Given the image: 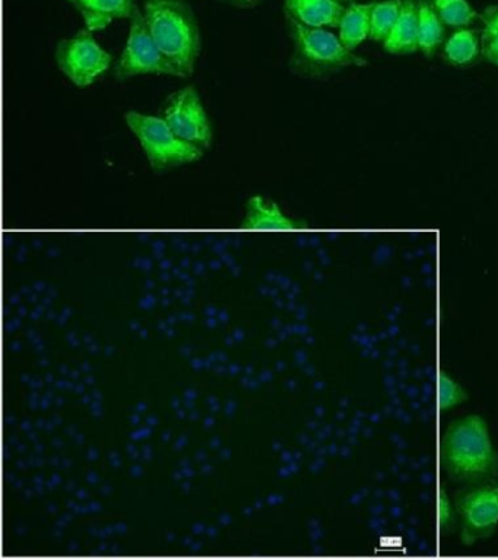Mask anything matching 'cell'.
Segmentation results:
<instances>
[{"label":"cell","mask_w":498,"mask_h":560,"mask_svg":"<svg viewBox=\"0 0 498 560\" xmlns=\"http://www.w3.org/2000/svg\"><path fill=\"white\" fill-rule=\"evenodd\" d=\"M440 463L458 483L498 479V453L485 419L471 415L450 423L441 438Z\"/></svg>","instance_id":"cell-1"},{"label":"cell","mask_w":498,"mask_h":560,"mask_svg":"<svg viewBox=\"0 0 498 560\" xmlns=\"http://www.w3.org/2000/svg\"><path fill=\"white\" fill-rule=\"evenodd\" d=\"M143 18L178 78L190 77L200 52V30L189 4L183 0H148Z\"/></svg>","instance_id":"cell-2"},{"label":"cell","mask_w":498,"mask_h":560,"mask_svg":"<svg viewBox=\"0 0 498 560\" xmlns=\"http://www.w3.org/2000/svg\"><path fill=\"white\" fill-rule=\"evenodd\" d=\"M294 50L291 70L303 78H325L349 66H366V61L354 55L339 37L325 28H310L288 20Z\"/></svg>","instance_id":"cell-3"},{"label":"cell","mask_w":498,"mask_h":560,"mask_svg":"<svg viewBox=\"0 0 498 560\" xmlns=\"http://www.w3.org/2000/svg\"><path fill=\"white\" fill-rule=\"evenodd\" d=\"M125 120L141 143L152 170L167 171L192 164L204 155V149L178 138L163 117L129 112L125 114Z\"/></svg>","instance_id":"cell-4"},{"label":"cell","mask_w":498,"mask_h":560,"mask_svg":"<svg viewBox=\"0 0 498 560\" xmlns=\"http://www.w3.org/2000/svg\"><path fill=\"white\" fill-rule=\"evenodd\" d=\"M138 74H170L178 77L177 70L161 52L148 30L143 13L135 9L130 18L128 42L116 66V78L119 81L138 77Z\"/></svg>","instance_id":"cell-5"},{"label":"cell","mask_w":498,"mask_h":560,"mask_svg":"<svg viewBox=\"0 0 498 560\" xmlns=\"http://www.w3.org/2000/svg\"><path fill=\"white\" fill-rule=\"evenodd\" d=\"M456 511L462 520V540L465 545L484 540L498 525V481L471 485L456 498Z\"/></svg>","instance_id":"cell-6"},{"label":"cell","mask_w":498,"mask_h":560,"mask_svg":"<svg viewBox=\"0 0 498 560\" xmlns=\"http://www.w3.org/2000/svg\"><path fill=\"white\" fill-rule=\"evenodd\" d=\"M56 61L73 85L84 88L111 68L112 56L100 47L91 31L86 30L59 43Z\"/></svg>","instance_id":"cell-7"},{"label":"cell","mask_w":498,"mask_h":560,"mask_svg":"<svg viewBox=\"0 0 498 560\" xmlns=\"http://www.w3.org/2000/svg\"><path fill=\"white\" fill-rule=\"evenodd\" d=\"M163 118L178 138L200 149L211 147V121L194 86L183 88L170 96Z\"/></svg>","instance_id":"cell-8"},{"label":"cell","mask_w":498,"mask_h":560,"mask_svg":"<svg viewBox=\"0 0 498 560\" xmlns=\"http://www.w3.org/2000/svg\"><path fill=\"white\" fill-rule=\"evenodd\" d=\"M286 12L288 20L310 28H336L345 8L336 0H286Z\"/></svg>","instance_id":"cell-9"},{"label":"cell","mask_w":498,"mask_h":560,"mask_svg":"<svg viewBox=\"0 0 498 560\" xmlns=\"http://www.w3.org/2000/svg\"><path fill=\"white\" fill-rule=\"evenodd\" d=\"M84 18L86 28L100 31L119 18H132L135 12L134 0H71Z\"/></svg>","instance_id":"cell-10"},{"label":"cell","mask_w":498,"mask_h":560,"mask_svg":"<svg viewBox=\"0 0 498 560\" xmlns=\"http://www.w3.org/2000/svg\"><path fill=\"white\" fill-rule=\"evenodd\" d=\"M243 226L248 230L290 231L300 228L275 201L253 196L247 201Z\"/></svg>","instance_id":"cell-11"},{"label":"cell","mask_w":498,"mask_h":560,"mask_svg":"<svg viewBox=\"0 0 498 560\" xmlns=\"http://www.w3.org/2000/svg\"><path fill=\"white\" fill-rule=\"evenodd\" d=\"M383 48L392 55H409L418 48V13L414 0H404L399 20L383 42Z\"/></svg>","instance_id":"cell-12"},{"label":"cell","mask_w":498,"mask_h":560,"mask_svg":"<svg viewBox=\"0 0 498 560\" xmlns=\"http://www.w3.org/2000/svg\"><path fill=\"white\" fill-rule=\"evenodd\" d=\"M374 2L352 3L345 9L340 20L339 39L348 50H356L360 44L370 38V16Z\"/></svg>","instance_id":"cell-13"},{"label":"cell","mask_w":498,"mask_h":560,"mask_svg":"<svg viewBox=\"0 0 498 560\" xmlns=\"http://www.w3.org/2000/svg\"><path fill=\"white\" fill-rule=\"evenodd\" d=\"M418 48L427 57L435 55L444 38V24L432 8L430 0L417 2Z\"/></svg>","instance_id":"cell-14"},{"label":"cell","mask_w":498,"mask_h":560,"mask_svg":"<svg viewBox=\"0 0 498 560\" xmlns=\"http://www.w3.org/2000/svg\"><path fill=\"white\" fill-rule=\"evenodd\" d=\"M404 0H384L374 2L370 16V38L373 42H384L393 26L399 20Z\"/></svg>","instance_id":"cell-15"},{"label":"cell","mask_w":498,"mask_h":560,"mask_svg":"<svg viewBox=\"0 0 498 560\" xmlns=\"http://www.w3.org/2000/svg\"><path fill=\"white\" fill-rule=\"evenodd\" d=\"M479 51L478 35L471 30H461L448 39L444 46L445 59L452 65H470Z\"/></svg>","instance_id":"cell-16"},{"label":"cell","mask_w":498,"mask_h":560,"mask_svg":"<svg viewBox=\"0 0 498 560\" xmlns=\"http://www.w3.org/2000/svg\"><path fill=\"white\" fill-rule=\"evenodd\" d=\"M430 3L441 22L452 28L470 25L476 16L467 0H430Z\"/></svg>","instance_id":"cell-17"},{"label":"cell","mask_w":498,"mask_h":560,"mask_svg":"<svg viewBox=\"0 0 498 560\" xmlns=\"http://www.w3.org/2000/svg\"><path fill=\"white\" fill-rule=\"evenodd\" d=\"M467 400L466 389L452 376L441 372L440 375V409L448 411Z\"/></svg>","instance_id":"cell-18"},{"label":"cell","mask_w":498,"mask_h":560,"mask_svg":"<svg viewBox=\"0 0 498 560\" xmlns=\"http://www.w3.org/2000/svg\"><path fill=\"white\" fill-rule=\"evenodd\" d=\"M439 520L441 529H445L449 527V524L452 523L453 514L452 506H450V499L445 490H441L440 499H439Z\"/></svg>","instance_id":"cell-19"},{"label":"cell","mask_w":498,"mask_h":560,"mask_svg":"<svg viewBox=\"0 0 498 560\" xmlns=\"http://www.w3.org/2000/svg\"><path fill=\"white\" fill-rule=\"evenodd\" d=\"M483 52L489 63L498 66V35L484 39Z\"/></svg>","instance_id":"cell-20"},{"label":"cell","mask_w":498,"mask_h":560,"mask_svg":"<svg viewBox=\"0 0 498 560\" xmlns=\"http://www.w3.org/2000/svg\"><path fill=\"white\" fill-rule=\"evenodd\" d=\"M496 35H498V11L489 18L484 30V39L496 37Z\"/></svg>","instance_id":"cell-21"},{"label":"cell","mask_w":498,"mask_h":560,"mask_svg":"<svg viewBox=\"0 0 498 560\" xmlns=\"http://www.w3.org/2000/svg\"><path fill=\"white\" fill-rule=\"evenodd\" d=\"M220 2L233 4L235 8L252 9L257 7L262 0H220Z\"/></svg>","instance_id":"cell-22"},{"label":"cell","mask_w":498,"mask_h":560,"mask_svg":"<svg viewBox=\"0 0 498 560\" xmlns=\"http://www.w3.org/2000/svg\"><path fill=\"white\" fill-rule=\"evenodd\" d=\"M336 2H344V0H336Z\"/></svg>","instance_id":"cell-23"}]
</instances>
